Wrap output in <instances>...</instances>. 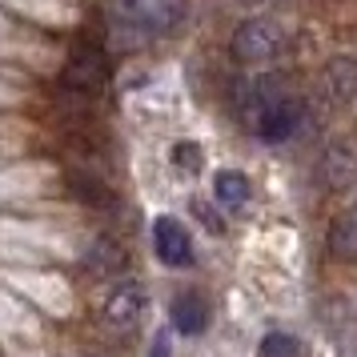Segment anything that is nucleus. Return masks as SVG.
<instances>
[{
  "instance_id": "f257e3e1",
  "label": "nucleus",
  "mask_w": 357,
  "mask_h": 357,
  "mask_svg": "<svg viewBox=\"0 0 357 357\" xmlns=\"http://www.w3.org/2000/svg\"><path fill=\"white\" fill-rule=\"evenodd\" d=\"M109 17L132 40H153L185 20V0H109Z\"/></svg>"
},
{
  "instance_id": "f03ea898",
  "label": "nucleus",
  "mask_w": 357,
  "mask_h": 357,
  "mask_svg": "<svg viewBox=\"0 0 357 357\" xmlns=\"http://www.w3.org/2000/svg\"><path fill=\"white\" fill-rule=\"evenodd\" d=\"M289 45V33H285V24L273 17H249L237 24V33L229 40V52H233V61H241V65H273L277 56L285 52Z\"/></svg>"
},
{
  "instance_id": "7ed1b4c3",
  "label": "nucleus",
  "mask_w": 357,
  "mask_h": 357,
  "mask_svg": "<svg viewBox=\"0 0 357 357\" xmlns=\"http://www.w3.org/2000/svg\"><path fill=\"white\" fill-rule=\"evenodd\" d=\"M145 309H149V297L137 281H116L113 289H109V297H105V305H100V321H105V329L129 337V333L141 329Z\"/></svg>"
},
{
  "instance_id": "20e7f679",
  "label": "nucleus",
  "mask_w": 357,
  "mask_h": 357,
  "mask_svg": "<svg viewBox=\"0 0 357 357\" xmlns=\"http://www.w3.org/2000/svg\"><path fill=\"white\" fill-rule=\"evenodd\" d=\"M301 121H305V100L297 97V93H285V97H277L265 113L253 121V129L249 132H257L261 141H289L293 132L301 129Z\"/></svg>"
},
{
  "instance_id": "39448f33",
  "label": "nucleus",
  "mask_w": 357,
  "mask_h": 357,
  "mask_svg": "<svg viewBox=\"0 0 357 357\" xmlns=\"http://www.w3.org/2000/svg\"><path fill=\"white\" fill-rule=\"evenodd\" d=\"M61 81H65V89H73V93H100L105 81H109V65H105V56H100L97 49H77L68 56Z\"/></svg>"
},
{
  "instance_id": "423d86ee",
  "label": "nucleus",
  "mask_w": 357,
  "mask_h": 357,
  "mask_svg": "<svg viewBox=\"0 0 357 357\" xmlns=\"http://www.w3.org/2000/svg\"><path fill=\"white\" fill-rule=\"evenodd\" d=\"M321 181L333 193H345L357 185V145L354 141H329L321 153Z\"/></svg>"
},
{
  "instance_id": "0eeeda50",
  "label": "nucleus",
  "mask_w": 357,
  "mask_h": 357,
  "mask_svg": "<svg viewBox=\"0 0 357 357\" xmlns=\"http://www.w3.org/2000/svg\"><path fill=\"white\" fill-rule=\"evenodd\" d=\"M153 245H157V257L173 269H185L193 261V241L177 217H157L153 221Z\"/></svg>"
},
{
  "instance_id": "6e6552de",
  "label": "nucleus",
  "mask_w": 357,
  "mask_h": 357,
  "mask_svg": "<svg viewBox=\"0 0 357 357\" xmlns=\"http://www.w3.org/2000/svg\"><path fill=\"white\" fill-rule=\"evenodd\" d=\"M209 297L197 289H185L173 297V305H169V321H173V329L177 333H185V337H197V333H205L209 329Z\"/></svg>"
},
{
  "instance_id": "1a4fd4ad",
  "label": "nucleus",
  "mask_w": 357,
  "mask_h": 357,
  "mask_svg": "<svg viewBox=\"0 0 357 357\" xmlns=\"http://www.w3.org/2000/svg\"><path fill=\"white\" fill-rule=\"evenodd\" d=\"M321 93L329 97V105H349L357 97V56L341 52L321 68Z\"/></svg>"
},
{
  "instance_id": "9d476101",
  "label": "nucleus",
  "mask_w": 357,
  "mask_h": 357,
  "mask_svg": "<svg viewBox=\"0 0 357 357\" xmlns=\"http://www.w3.org/2000/svg\"><path fill=\"white\" fill-rule=\"evenodd\" d=\"M325 245H329V257H333V261L357 265V201H354V209H345V213L333 217Z\"/></svg>"
},
{
  "instance_id": "9b49d317",
  "label": "nucleus",
  "mask_w": 357,
  "mask_h": 357,
  "mask_svg": "<svg viewBox=\"0 0 357 357\" xmlns=\"http://www.w3.org/2000/svg\"><path fill=\"white\" fill-rule=\"evenodd\" d=\"M249 177L245 173H237V169H221L217 177H213V197L225 205V209H241L245 201H249Z\"/></svg>"
},
{
  "instance_id": "f8f14e48",
  "label": "nucleus",
  "mask_w": 357,
  "mask_h": 357,
  "mask_svg": "<svg viewBox=\"0 0 357 357\" xmlns=\"http://www.w3.org/2000/svg\"><path fill=\"white\" fill-rule=\"evenodd\" d=\"M84 265H89V273L97 277H113L125 269V249L116 241H109V237H100V241H93V249L84 253Z\"/></svg>"
},
{
  "instance_id": "ddd939ff",
  "label": "nucleus",
  "mask_w": 357,
  "mask_h": 357,
  "mask_svg": "<svg viewBox=\"0 0 357 357\" xmlns=\"http://www.w3.org/2000/svg\"><path fill=\"white\" fill-rule=\"evenodd\" d=\"M257 357H309L305 341L293 337V333H269L257 345Z\"/></svg>"
},
{
  "instance_id": "4468645a",
  "label": "nucleus",
  "mask_w": 357,
  "mask_h": 357,
  "mask_svg": "<svg viewBox=\"0 0 357 357\" xmlns=\"http://www.w3.org/2000/svg\"><path fill=\"white\" fill-rule=\"evenodd\" d=\"M173 165L185 169V173H197V169H201V149H197L193 141H181V145L173 149Z\"/></svg>"
},
{
  "instance_id": "2eb2a0df",
  "label": "nucleus",
  "mask_w": 357,
  "mask_h": 357,
  "mask_svg": "<svg viewBox=\"0 0 357 357\" xmlns=\"http://www.w3.org/2000/svg\"><path fill=\"white\" fill-rule=\"evenodd\" d=\"M193 209L201 213V221H205V225H209L213 233H221V229H225V225H221V217H213V209H209V205H201V201H197Z\"/></svg>"
},
{
  "instance_id": "dca6fc26",
  "label": "nucleus",
  "mask_w": 357,
  "mask_h": 357,
  "mask_svg": "<svg viewBox=\"0 0 357 357\" xmlns=\"http://www.w3.org/2000/svg\"><path fill=\"white\" fill-rule=\"evenodd\" d=\"M149 357H169V337H165V333L153 341V354H149Z\"/></svg>"
},
{
  "instance_id": "f3484780",
  "label": "nucleus",
  "mask_w": 357,
  "mask_h": 357,
  "mask_svg": "<svg viewBox=\"0 0 357 357\" xmlns=\"http://www.w3.org/2000/svg\"><path fill=\"white\" fill-rule=\"evenodd\" d=\"M249 4H253V0H249Z\"/></svg>"
}]
</instances>
